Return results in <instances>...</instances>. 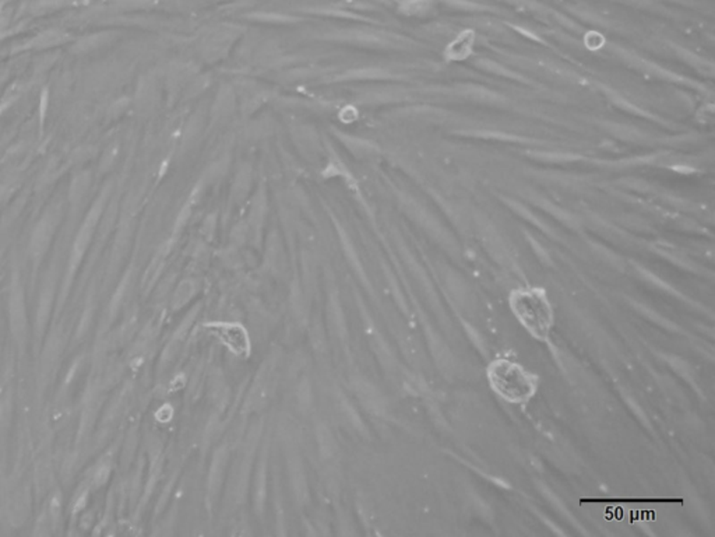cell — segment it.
<instances>
[{
    "label": "cell",
    "instance_id": "3957f363",
    "mask_svg": "<svg viewBox=\"0 0 715 537\" xmlns=\"http://www.w3.org/2000/svg\"><path fill=\"white\" fill-rule=\"evenodd\" d=\"M274 376H276V359L269 358L260 368L253 386L246 399V407L249 410H258L266 404L269 400L273 387H274Z\"/></svg>",
    "mask_w": 715,
    "mask_h": 537
},
{
    "label": "cell",
    "instance_id": "30bf717a",
    "mask_svg": "<svg viewBox=\"0 0 715 537\" xmlns=\"http://www.w3.org/2000/svg\"><path fill=\"white\" fill-rule=\"evenodd\" d=\"M328 318H330L331 325H333L334 331L337 332V335L340 338L345 339L347 338V324H345L342 308L338 303L337 296L330 297V300H328Z\"/></svg>",
    "mask_w": 715,
    "mask_h": 537
},
{
    "label": "cell",
    "instance_id": "9c48e42d",
    "mask_svg": "<svg viewBox=\"0 0 715 537\" xmlns=\"http://www.w3.org/2000/svg\"><path fill=\"white\" fill-rule=\"evenodd\" d=\"M316 432H317V444H319V451H320L321 458L323 459L331 458L337 452V442H335V438H334L331 430H328L324 424H319Z\"/></svg>",
    "mask_w": 715,
    "mask_h": 537
},
{
    "label": "cell",
    "instance_id": "5b68a950",
    "mask_svg": "<svg viewBox=\"0 0 715 537\" xmlns=\"http://www.w3.org/2000/svg\"><path fill=\"white\" fill-rule=\"evenodd\" d=\"M227 463H228V451L227 448H220L215 455L213 456V462H211V466H210V472H208V483H207V497H208V503L211 504L217 496V493L220 491V487L222 484V480H224V476H225V469H227Z\"/></svg>",
    "mask_w": 715,
    "mask_h": 537
},
{
    "label": "cell",
    "instance_id": "52a82bcc",
    "mask_svg": "<svg viewBox=\"0 0 715 537\" xmlns=\"http://www.w3.org/2000/svg\"><path fill=\"white\" fill-rule=\"evenodd\" d=\"M266 482H267V451H265V455H262L258 472L255 477V510L258 515H262L265 510V501H266Z\"/></svg>",
    "mask_w": 715,
    "mask_h": 537
},
{
    "label": "cell",
    "instance_id": "277c9868",
    "mask_svg": "<svg viewBox=\"0 0 715 537\" xmlns=\"http://www.w3.org/2000/svg\"><path fill=\"white\" fill-rule=\"evenodd\" d=\"M286 456H288V473H289L292 489L295 491L298 501L303 505V503L307 498V483H306V476H305L300 456L292 446L288 448Z\"/></svg>",
    "mask_w": 715,
    "mask_h": 537
},
{
    "label": "cell",
    "instance_id": "8992f818",
    "mask_svg": "<svg viewBox=\"0 0 715 537\" xmlns=\"http://www.w3.org/2000/svg\"><path fill=\"white\" fill-rule=\"evenodd\" d=\"M220 338L224 340V343L232 349L235 353H245L249 349V339L242 326L236 325H227L220 329Z\"/></svg>",
    "mask_w": 715,
    "mask_h": 537
},
{
    "label": "cell",
    "instance_id": "8fae6325",
    "mask_svg": "<svg viewBox=\"0 0 715 537\" xmlns=\"http://www.w3.org/2000/svg\"><path fill=\"white\" fill-rule=\"evenodd\" d=\"M194 291H196V287H194L193 283H183V284H180L179 289L176 290L175 296H173L172 308L173 310L183 308L192 300V297L194 296Z\"/></svg>",
    "mask_w": 715,
    "mask_h": 537
},
{
    "label": "cell",
    "instance_id": "ba28073f",
    "mask_svg": "<svg viewBox=\"0 0 715 537\" xmlns=\"http://www.w3.org/2000/svg\"><path fill=\"white\" fill-rule=\"evenodd\" d=\"M337 407H338V411L341 413L340 416L344 417V420L355 430L358 431L359 434L362 435H368V431H366V427H365V423L362 421L361 416L356 413V410L351 406V403L348 402V399L344 396V395H340L338 399H337Z\"/></svg>",
    "mask_w": 715,
    "mask_h": 537
},
{
    "label": "cell",
    "instance_id": "7c38bea8",
    "mask_svg": "<svg viewBox=\"0 0 715 537\" xmlns=\"http://www.w3.org/2000/svg\"><path fill=\"white\" fill-rule=\"evenodd\" d=\"M298 400H299V404L302 407H309L310 406V402H312V390H310V385L306 379H303V382L299 385V389H298Z\"/></svg>",
    "mask_w": 715,
    "mask_h": 537
},
{
    "label": "cell",
    "instance_id": "7a4b0ae2",
    "mask_svg": "<svg viewBox=\"0 0 715 537\" xmlns=\"http://www.w3.org/2000/svg\"><path fill=\"white\" fill-rule=\"evenodd\" d=\"M510 307L521 325L540 340L549 338L554 326V310L541 289L516 290L510 294Z\"/></svg>",
    "mask_w": 715,
    "mask_h": 537
},
{
    "label": "cell",
    "instance_id": "6da1fadb",
    "mask_svg": "<svg viewBox=\"0 0 715 537\" xmlns=\"http://www.w3.org/2000/svg\"><path fill=\"white\" fill-rule=\"evenodd\" d=\"M488 379L492 389L510 403H527L537 392L538 378L520 364L496 358L488 366Z\"/></svg>",
    "mask_w": 715,
    "mask_h": 537
}]
</instances>
